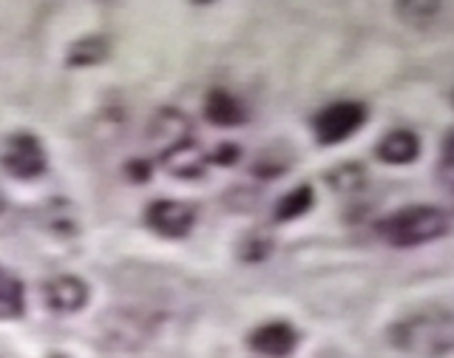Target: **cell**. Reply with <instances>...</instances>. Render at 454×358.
<instances>
[{"instance_id": "1", "label": "cell", "mask_w": 454, "mask_h": 358, "mask_svg": "<svg viewBox=\"0 0 454 358\" xmlns=\"http://www.w3.org/2000/svg\"><path fill=\"white\" fill-rule=\"evenodd\" d=\"M449 213L432 205H409L383 217L375 231L392 248H420L449 234Z\"/></svg>"}, {"instance_id": "9", "label": "cell", "mask_w": 454, "mask_h": 358, "mask_svg": "<svg viewBox=\"0 0 454 358\" xmlns=\"http://www.w3.org/2000/svg\"><path fill=\"white\" fill-rule=\"evenodd\" d=\"M162 165L170 171L174 177H182V179H196L205 174V165H207V156L202 154V148L196 146V142H182V146L170 148L162 154Z\"/></svg>"}, {"instance_id": "8", "label": "cell", "mask_w": 454, "mask_h": 358, "mask_svg": "<svg viewBox=\"0 0 454 358\" xmlns=\"http://www.w3.org/2000/svg\"><path fill=\"white\" fill-rule=\"evenodd\" d=\"M375 156L387 165H411L420 156V137L409 128H395L378 139Z\"/></svg>"}, {"instance_id": "19", "label": "cell", "mask_w": 454, "mask_h": 358, "mask_svg": "<svg viewBox=\"0 0 454 358\" xmlns=\"http://www.w3.org/2000/svg\"><path fill=\"white\" fill-rule=\"evenodd\" d=\"M207 160H213V163H219V165H231V163H236L239 160V146L236 142H222V146L213 151Z\"/></svg>"}, {"instance_id": "16", "label": "cell", "mask_w": 454, "mask_h": 358, "mask_svg": "<svg viewBox=\"0 0 454 358\" xmlns=\"http://www.w3.org/2000/svg\"><path fill=\"white\" fill-rule=\"evenodd\" d=\"M437 9V4H397V14L415 28H423L429 20H434Z\"/></svg>"}, {"instance_id": "10", "label": "cell", "mask_w": 454, "mask_h": 358, "mask_svg": "<svg viewBox=\"0 0 454 358\" xmlns=\"http://www.w3.org/2000/svg\"><path fill=\"white\" fill-rule=\"evenodd\" d=\"M148 134L162 146V154L182 146V142H188V134H191V123L182 117L179 111H160L153 117Z\"/></svg>"}, {"instance_id": "3", "label": "cell", "mask_w": 454, "mask_h": 358, "mask_svg": "<svg viewBox=\"0 0 454 358\" xmlns=\"http://www.w3.org/2000/svg\"><path fill=\"white\" fill-rule=\"evenodd\" d=\"M369 117V108L361 99H338V103L324 106L312 117V134L321 146H338V142L358 134Z\"/></svg>"}, {"instance_id": "18", "label": "cell", "mask_w": 454, "mask_h": 358, "mask_svg": "<svg viewBox=\"0 0 454 358\" xmlns=\"http://www.w3.org/2000/svg\"><path fill=\"white\" fill-rule=\"evenodd\" d=\"M440 182L446 185V191L454 196V131L443 139V154H440Z\"/></svg>"}, {"instance_id": "5", "label": "cell", "mask_w": 454, "mask_h": 358, "mask_svg": "<svg viewBox=\"0 0 454 358\" xmlns=\"http://www.w3.org/2000/svg\"><path fill=\"white\" fill-rule=\"evenodd\" d=\"M145 222L153 234H160L165 239H182L196 225V211L179 203V199H156L145 211Z\"/></svg>"}, {"instance_id": "20", "label": "cell", "mask_w": 454, "mask_h": 358, "mask_svg": "<svg viewBox=\"0 0 454 358\" xmlns=\"http://www.w3.org/2000/svg\"><path fill=\"white\" fill-rule=\"evenodd\" d=\"M128 174H131L134 179H148L151 177V165L137 160V163H131V168H128Z\"/></svg>"}, {"instance_id": "17", "label": "cell", "mask_w": 454, "mask_h": 358, "mask_svg": "<svg viewBox=\"0 0 454 358\" xmlns=\"http://www.w3.org/2000/svg\"><path fill=\"white\" fill-rule=\"evenodd\" d=\"M270 251H273V242H270L267 236H262V234H247L245 242H241V248H239L241 259H247V262L267 259Z\"/></svg>"}, {"instance_id": "13", "label": "cell", "mask_w": 454, "mask_h": 358, "mask_svg": "<svg viewBox=\"0 0 454 358\" xmlns=\"http://www.w3.org/2000/svg\"><path fill=\"white\" fill-rule=\"evenodd\" d=\"M316 205V191H312V185H298V188L287 191L276 205V222H293L298 217H304V213Z\"/></svg>"}, {"instance_id": "14", "label": "cell", "mask_w": 454, "mask_h": 358, "mask_svg": "<svg viewBox=\"0 0 454 358\" xmlns=\"http://www.w3.org/2000/svg\"><path fill=\"white\" fill-rule=\"evenodd\" d=\"M108 40L91 35V37H82L77 40L74 46L68 49V63L71 66H94V63H103L108 57Z\"/></svg>"}, {"instance_id": "22", "label": "cell", "mask_w": 454, "mask_h": 358, "mask_svg": "<svg viewBox=\"0 0 454 358\" xmlns=\"http://www.w3.org/2000/svg\"><path fill=\"white\" fill-rule=\"evenodd\" d=\"M51 358H66V355H51Z\"/></svg>"}, {"instance_id": "7", "label": "cell", "mask_w": 454, "mask_h": 358, "mask_svg": "<svg viewBox=\"0 0 454 358\" xmlns=\"http://www.w3.org/2000/svg\"><path fill=\"white\" fill-rule=\"evenodd\" d=\"M43 298L54 313H77L89 305V284L77 276H57L46 282Z\"/></svg>"}, {"instance_id": "2", "label": "cell", "mask_w": 454, "mask_h": 358, "mask_svg": "<svg viewBox=\"0 0 454 358\" xmlns=\"http://www.w3.org/2000/svg\"><path fill=\"white\" fill-rule=\"evenodd\" d=\"M389 341L411 355H443L454 350V319L443 310H429V313H415L403 322L392 324Z\"/></svg>"}, {"instance_id": "23", "label": "cell", "mask_w": 454, "mask_h": 358, "mask_svg": "<svg viewBox=\"0 0 454 358\" xmlns=\"http://www.w3.org/2000/svg\"><path fill=\"white\" fill-rule=\"evenodd\" d=\"M451 103H454V91H451Z\"/></svg>"}, {"instance_id": "12", "label": "cell", "mask_w": 454, "mask_h": 358, "mask_svg": "<svg viewBox=\"0 0 454 358\" xmlns=\"http://www.w3.org/2000/svg\"><path fill=\"white\" fill-rule=\"evenodd\" d=\"M26 310V290H23V282L18 276L6 274L0 267V319L12 322V319H20Z\"/></svg>"}, {"instance_id": "6", "label": "cell", "mask_w": 454, "mask_h": 358, "mask_svg": "<svg viewBox=\"0 0 454 358\" xmlns=\"http://www.w3.org/2000/svg\"><path fill=\"white\" fill-rule=\"evenodd\" d=\"M247 345L253 353H259V355L287 358L298 347V330L290 322H267V324H259L247 336Z\"/></svg>"}, {"instance_id": "11", "label": "cell", "mask_w": 454, "mask_h": 358, "mask_svg": "<svg viewBox=\"0 0 454 358\" xmlns=\"http://www.w3.org/2000/svg\"><path fill=\"white\" fill-rule=\"evenodd\" d=\"M205 117L213 125H222V128H233L245 123V106L239 99L224 91V89H213L205 99Z\"/></svg>"}, {"instance_id": "15", "label": "cell", "mask_w": 454, "mask_h": 358, "mask_svg": "<svg viewBox=\"0 0 454 358\" xmlns=\"http://www.w3.org/2000/svg\"><path fill=\"white\" fill-rule=\"evenodd\" d=\"M326 182H330L335 191H358L366 182V171L358 163H344V165H338L333 174H326Z\"/></svg>"}, {"instance_id": "4", "label": "cell", "mask_w": 454, "mask_h": 358, "mask_svg": "<svg viewBox=\"0 0 454 358\" xmlns=\"http://www.w3.org/2000/svg\"><path fill=\"white\" fill-rule=\"evenodd\" d=\"M0 168L14 179H37L46 171L43 142L28 131L9 134L0 142Z\"/></svg>"}, {"instance_id": "21", "label": "cell", "mask_w": 454, "mask_h": 358, "mask_svg": "<svg viewBox=\"0 0 454 358\" xmlns=\"http://www.w3.org/2000/svg\"><path fill=\"white\" fill-rule=\"evenodd\" d=\"M0 211H4V196H0Z\"/></svg>"}]
</instances>
